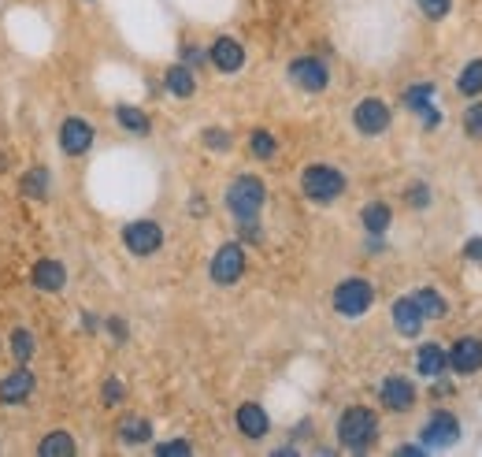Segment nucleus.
Returning <instances> with one entry per match:
<instances>
[{
  "instance_id": "obj_19",
  "label": "nucleus",
  "mask_w": 482,
  "mask_h": 457,
  "mask_svg": "<svg viewBox=\"0 0 482 457\" xmlns=\"http://www.w3.org/2000/svg\"><path fill=\"white\" fill-rule=\"evenodd\" d=\"M163 90L171 93V97H178V100L194 97V93H197V75H194V68H186V64H171V68L163 71Z\"/></svg>"
},
{
  "instance_id": "obj_1",
  "label": "nucleus",
  "mask_w": 482,
  "mask_h": 457,
  "mask_svg": "<svg viewBox=\"0 0 482 457\" xmlns=\"http://www.w3.org/2000/svg\"><path fill=\"white\" fill-rule=\"evenodd\" d=\"M338 443L352 453H367L379 443V417L367 405H349L338 417Z\"/></svg>"
},
{
  "instance_id": "obj_28",
  "label": "nucleus",
  "mask_w": 482,
  "mask_h": 457,
  "mask_svg": "<svg viewBox=\"0 0 482 457\" xmlns=\"http://www.w3.org/2000/svg\"><path fill=\"white\" fill-rule=\"evenodd\" d=\"M456 90L464 93V97H475V93H482V60H471V64L460 71V78H456Z\"/></svg>"
},
{
  "instance_id": "obj_14",
  "label": "nucleus",
  "mask_w": 482,
  "mask_h": 457,
  "mask_svg": "<svg viewBox=\"0 0 482 457\" xmlns=\"http://www.w3.org/2000/svg\"><path fill=\"white\" fill-rule=\"evenodd\" d=\"M208 60H212V68L223 71V75H234L245 68V45L238 37H216L212 49H208Z\"/></svg>"
},
{
  "instance_id": "obj_22",
  "label": "nucleus",
  "mask_w": 482,
  "mask_h": 457,
  "mask_svg": "<svg viewBox=\"0 0 482 457\" xmlns=\"http://www.w3.org/2000/svg\"><path fill=\"white\" fill-rule=\"evenodd\" d=\"M37 453L41 457H75L78 453V443L71 431H49L45 439L37 443Z\"/></svg>"
},
{
  "instance_id": "obj_33",
  "label": "nucleus",
  "mask_w": 482,
  "mask_h": 457,
  "mask_svg": "<svg viewBox=\"0 0 482 457\" xmlns=\"http://www.w3.org/2000/svg\"><path fill=\"white\" fill-rule=\"evenodd\" d=\"M405 197H408V204H415V209H427V204H431V186L415 182V186H408V190H405Z\"/></svg>"
},
{
  "instance_id": "obj_12",
  "label": "nucleus",
  "mask_w": 482,
  "mask_h": 457,
  "mask_svg": "<svg viewBox=\"0 0 482 457\" xmlns=\"http://www.w3.org/2000/svg\"><path fill=\"white\" fill-rule=\"evenodd\" d=\"M30 286L41 290V294H59V290L67 286V268L59 264L56 257H41L30 268Z\"/></svg>"
},
{
  "instance_id": "obj_32",
  "label": "nucleus",
  "mask_w": 482,
  "mask_h": 457,
  "mask_svg": "<svg viewBox=\"0 0 482 457\" xmlns=\"http://www.w3.org/2000/svg\"><path fill=\"white\" fill-rule=\"evenodd\" d=\"M419 12L427 19H446L453 12V0H419Z\"/></svg>"
},
{
  "instance_id": "obj_35",
  "label": "nucleus",
  "mask_w": 482,
  "mask_h": 457,
  "mask_svg": "<svg viewBox=\"0 0 482 457\" xmlns=\"http://www.w3.org/2000/svg\"><path fill=\"white\" fill-rule=\"evenodd\" d=\"M156 453H160V457H175V453H194V446L186 443V439H171V443H160Z\"/></svg>"
},
{
  "instance_id": "obj_9",
  "label": "nucleus",
  "mask_w": 482,
  "mask_h": 457,
  "mask_svg": "<svg viewBox=\"0 0 482 457\" xmlns=\"http://www.w3.org/2000/svg\"><path fill=\"white\" fill-rule=\"evenodd\" d=\"M93 123L82 119V116H67L64 123H59V149H64L67 156H86L93 149Z\"/></svg>"
},
{
  "instance_id": "obj_23",
  "label": "nucleus",
  "mask_w": 482,
  "mask_h": 457,
  "mask_svg": "<svg viewBox=\"0 0 482 457\" xmlns=\"http://www.w3.org/2000/svg\"><path fill=\"white\" fill-rule=\"evenodd\" d=\"M412 301L419 305V313H423V320H446V317H449V301H446L442 294H438V290H431V286L415 290Z\"/></svg>"
},
{
  "instance_id": "obj_37",
  "label": "nucleus",
  "mask_w": 482,
  "mask_h": 457,
  "mask_svg": "<svg viewBox=\"0 0 482 457\" xmlns=\"http://www.w3.org/2000/svg\"><path fill=\"white\" fill-rule=\"evenodd\" d=\"M108 331L115 335V342H127V324H122L119 317H108Z\"/></svg>"
},
{
  "instance_id": "obj_10",
  "label": "nucleus",
  "mask_w": 482,
  "mask_h": 457,
  "mask_svg": "<svg viewBox=\"0 0 482 457\" xmlns=\"http://www.w3.org/2000/svg\"><path fill=\"white\" fill-rule=\"evenodd\" d=\"M419 439H423V450L453 446L460 439V421L453 417L449 409H438V413H431V421L423 424V431H419Z\"/></svg>"
},
{
  "instance_id": "obj_30",
  "label": "nucleus",
  "mask_w": 482,
  "mask_h": 457,
  "mask_svg": "<svg viewBox=\"0 0 482 457\" xmlns=\"http://www.w3.org/2000/svg\"><path fill=\"white\" fill-rule=\"evenodd\" d=\"M464 134L482 141V100H475V105L464 112Z\"/></svg>"
},
{
  "instance_id": "obj_2",
  "label": "nucleus",
  "mask_w": 482,
  "mask_h": 457,
  "mask_svg": "<svg viewBox=\"0 0 482 457\" xmlns=\"http://www.w3.org/2000/svg\"><path fill=\"white\" fill-rule=\"evenodd\" d=\"M264 201H267V186L257 175H238L226 186V209L234 220H257L264 212Z\"/></svg>"
},
{
  "instance_id": "obj_5",
  "label": "nucleus",
  "mask_w": 482,
  "mask_h": 457,
  "mask_svg": "<svg viewBox=\"0 0 482 457\" xmlns=\"http://www.w3.org/2000/svg\"><path fill=\"white\" fill-rule=\"evenodd\" d=\"M208 276L216 286H234L245 276V245L241 242H226L216 249L212 264H208Z\"/></svg>"
},
{
  "instance_id": "obj_8",
  "label": "nucleus",
  "mask_w": 482,
  "mask_h": 457,
  "mask_svg": "<svg viewBox=\"0 0 482 457\" xmlns=\"http://www.w3.org/2000/svg\"><path fill=\"white\" fill-rule=\"evenodd\" d=\"M122 245H127L134 257H153L163 245V227L156 220H134L122 227Z\"/></svg>"
},
{
  "instance_id": "obj_6",
  "label": "nucleus",
  "mask_w": 482,
  "mask_h": 457,
  "mask_svg": "<svg viewBox=\"0 0 482 457\" xmlns=\"http://www.w3.org/2000/svg\"><path fill=\"white\" fill-rule=\"evenodd\" d=\"M286 75H289L293 86L304 90V93H323L330 86V68L323 64L320 56H297Z\"/></svg>"
},
{
  "instance_id": "obj_16",
  "label": "nucleus",
  "mask_w": 482,
  "mask_h": 457,
  "mask_svg": "<svg viewBox=\"0 0 482 457\" xmlns=\"http://www.w3.org/2000/svg\"><path fill=\"white\" fill-rule=\"evenodd\" d=\"M234 424H238V431L245 435V439H253V443H260L264 435L271 431V421H267V413H264L260 402H245V405H238Z\"/></svg>"
},
{
  "instance_id": "obj_39",
  "label": "nucleus",
  "mask_w": 482,
  "mask_h": 457,
  "mask_svg": "<svg viewBox=\"0 0 482 457\" xmlns=\"http://www.w3.org/2000/svg\"><path fill=\"white\" fill-rule=\"evenodd\" d=\"M397 453H401V457H415V453H423V446H397Z\"/></svg>"
},
{
  "instance_id": "obj_31",
  "label": "nucleus",
  "mask_w": 482,
  "mask_h": 457,
  "mask_svg": "<svg viewBox=\"0 0 482 457\" xmlns=\"http://www.w3.org/2000/svg\"><path fill=\"white\" fill-rule=\"evenodd\" d=\"M201 138H204L208 149H216V153H226V149H230V134H226L223 127H208Z\"/></svg>"
},
{
  "instance_id": "obj_7",
  "label": "nucleus",
  "mask_w": 482,
  "mask_h": 457,
  "mask_svg": "<svg viewBox=\"0 0 482 457\" xmlns=\"http://www.w3.org/2000/svg\"><path fill=\"white\" fill-rule=\"evenodd\" d=\"M390 119H393V112L383 97H364L360 105L352 108V127L364 138H379L383 131H390Z\"/></svg>"
},
{
  "instance_id": "obj_15",
  "label": "nucleus",
  "mask_w": 482,
  "mask_h": 457,
  "mask_svg": "<svg viewBox=\"0 0 482 457\" xmlns=\"http://www.w3.org/2000/svg\"><path fill=\"white\" fill-rule=\"evenodd\" d=\"M449 368L456 376H475L482 368V339H456L449 349Z\"/></svg>"
},
{
  "instance_id": "obj_24",
  "label": "nucleus",
  "mask_w": 482,
  "mask_h": 457,
  "mask_svg": "<svg viewBox=\"0 0 482 457\" xmlns=\"http://www.w3.org/2000/svg\"><path fill=\"white\" fill-rule=\"evenodd\" d=\"M115 123L127 134H138V138H145L153 131V123H149V116H145L141 108H134V105H115Z\"/></svg>"
},
{
  "instance_id": "obj_25",
  "label": "nucleus",
  "mask_w": 482,
  "mask_h": 457,
  "mask_svg": "<svg viewBox=\"0 0 482 457\" xmlns=\"http://www.w3.org/2000/svg\"><path fill=\"white\" fill-rule=\"evenodd\" d=\"M390 220H393V212H390L386 201H371V204H364V212H360V223H364L367 235H386Z\"/></svg>"
},
{
  "instance_id": "obj_26",
  "label": "nucleus",
  "mask_w": 482,
  "mask_h": 457,
  "mask_svg": "<svg viewBox=\"0 0 482 457\" xmlns=\"http://www.w3.org/2000/svg\"><path fill=\"white\" fill-rule=\"evenodd\" d=\"M8 349H12V357H15L19 365L34 361V353H37V339H34V331H27V327H15L12 335H8Z\"/></svg>"
},
{
  "instance_id": "obj_29",
  "label": "nucleus",
  "mask_w": 482,
  "mask_h": 457,
  "mask_svg": "<svg viewBox=\"0 0 482 457\" xmlns=\"http://www.w3.org/2000/svg\"><path fill=\"white\" fill-rule=\"evenodd\" d=\"M249 153H253L257 160H271L279 153L275 134H271V131H253V134H249Z\"/></svg>"
},
{
  "instance_id": "obj_38",
  "label": "nucleus",
  "mask_w": 482,
  "mask_h": 457,
  "mask_svg": "<svg viewBox=\"0 0 482 457\" xmlns=\"http://www.w3.org/2000/svg\"><path fill=\"white\" fill-rule=\"evenodd\" d=\"M464 257H468V261H478V264H482V238H471V242L464 245Z\"/></svg>"
},
{
  "instance_id": "obj_17",
  "label": "nucleus",
  "mask_w": 482,
  "mask_h": 457,
  "mask_svg": "<svg viewBox=\"0 0 482 457\" xmlns=\"http://www.w3.org/2000/svg\"><path fill=\"white\" fill-rule=\"evenodd\" d=\"M390 317H393V327H397V335H401V339H415L419 331H423V324H427L412 298H397L393 309H390Z\"/></svg>"
},
{
  "instance_id": "obj_11",
  "label": "nucleus",
  "mask_w": 482,
  "mask_h": 457,
  "mask_svg": "<svg viewBox=\"0 0 482 457\" xmlns=\"http://www.w3.org/2000/svg\"><path fill=\"white\" fill-rule=\"evenodd\" d=\"M34 387H37V380L27 365L12 368L8 376H0V405H23L34 394Z\"/></svg>"
},
{
  "instance_id": "obj_34",
  "label": "nucleus",
  "mask_w": 482,
  "mask_h": 457,
  "mask_svg": "<svg viewBox=\"0 0 482 457\" xmlns=\"http://www.w3.org/2000/svg\"><path fill=\"white\" fill-rule=\"evenodd\" d=\"M100 398H104V405H119V402H122V383H119L115 376H108V380H104Z\"/></svg>"
},
{
  "instance_id": "obj_13",
  "label": "nucleus",
  "mask_w": 482,
  "mask_h": 457,
  "mask_svg": "<svg viewBox=\"0 0 482 457\" xmlns=\"http://www.w3.org/2000/svg\"><path fill=\"white\" fill-rule=\"evenodd\" d=\"M379 402L390 413H408L415 405V383L408 376H386L379 387Z\"/></svg>"
},
{
  "instance_id": "obj_3",
  "label": "nucleus",
  "mask_w": 482,
  "mask_h": 457,
  "mask_svg": "<svg viewBox=\"0 0 482 457\" xmlns=\"http://www.w3.org/2000/svg\"><path fill=\"white\" fill-rule=\"evenodd\" d=\"M345 186H349L345 175L334 168V164H308V168L301 172V190L316 204H334L345 194Z\"/></svg>"
},
{
  "instance_id": "obj_20",
  "label": "nucleus",
  "mask_w": 482,
  "mask_h": 457,
  "mask_svg": "<svg viewBox=\"0 0 482 457\" xmlns=\"http://www.w3.org/2000/svg\"><path fill=\"white\" fill-rule=\"evenodd\" d=\"M431 97H434V86H431V82H423V86H412V90L405 93V105H408L412 112H419V116H423V123H427V127H438V119H442V116L434 112Z\"/></svg>"
},
{
  "instance_id": "obj_18",
  "label": "nucleus",
  "mask_w": 482,
  "mask_h": 457,
  "mask_svg": "<svg viewBox=\"0 0 482 457\" xmlns=\"http://www.w3.org/2000/svg\"><path fill=\"white\" fill-rule=\"evenodd\" d=\"M446 368H449V353L438 346V342H423L415 353V372L419 376H427V380H438V376H446Z\"/></svg>"
},
{
  "instance_id": "obj_36",
  "label": "nucleus",
  "mask_w": 482,
  "mask_h": 457,
  "mask_svg": "<svg viewBox=\"0 0 482 457\" xmlns=\"http://www.w3.org/2000/svg\"><path fill=\"white\" fill-rule=\"evenodd\" d=\"M182 60H186V68H201L208 60V52L201 45H182Z\"/></svg>"
},
{
  "instance_id": "obj_21",
  "label": "nucleus",
  "mask_w": 482,
  "mask_h": 457,
  "mask_svg": "<svg viewBox=\"0 0 482 457\" xmlns=\"http://www.w3.org/2000/svg\"><path fill=\"white\" fill-rule=\"evenodd\" d=\"M115 435H119L122 446H141V443L153 439V424L145 421V417H122L119 428H115Z\"/></svg>"
},
{
  "instance_id": "obj_4",
  "label": "nucleus",
  "mask_w": 482,
  "mask_h": 457,
  "mask_svg": "<svg viewBox=\"0 0 482 457\" xmlns=\"http://www.w3.org/2000/svg\"><path fill=\"white\" fill-rule=\"evenodd\" d=\"M375 301V286L360 276H349L334 286V313L345 317V320H360Z\"/></svg>"
},
{
  "instance_id": "obj_27",
  "label": "nucleus",
  "mask_w": 482,
  "mask_h": 457,
  "mask_svg": "<svg viewBox=\"0 0 482 457\" xmlns=\"http://www.w3.org/2000/svg\"><path fill=\"white\" fill-rule=\"evenodd\" d=\"M19 186H23V197H30V201H45V197H49V172H45V168H30Z\"/></svg>"
}]
</instances>
